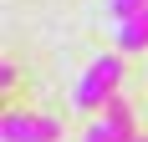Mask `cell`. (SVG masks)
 <instances>
[{
	"label": "cell",
	"instance_id": "obj_6",
	"mask_svg": "<svg viewBox=\"0 0 148 142\" xmlns=\"http://www.w3.org/2000/svg\"><path fill=\"white\" fill-rule=\"evenodd\" d=\"M133 142H148V137H133Z\"/></svg>",
	"mask_w": 148,
	"mask_h": 142
},
{
	"label": "cell",
	"instance_id": "obj_3",
	"mask_svg": "<svg viewBox=\"0 0 148 142\" xmlns=\"http://www.w3.org/2000/svg\"><path fill=\"white\" fill-rule=\"evenodd\" d=\"M112 41H118V51H148V5L112 26Z\"/></svg>",
	"mask_w": 148,
	"mask_h": 142
},
{
	"label": "cell",
	"instance_id": "obj_5",
	"mask_svg": "<svg viewBox=\"0 0 148 142\" xmlns=\"http://www.w3.org/2000/svg\"><path fill=\"white\" fill-rule=\"evenodd\" d=\"M143 5H148V0H112V15H118V20H128V15H138Z\"/></svg>",
	"mask_w": 148,
	"mask_h": 142
},
{
	"label": "cell",
	"instance_id": "obj_4",
	"mask_svg": "<svg viewBox=\"0 0 148 142\" xmlns=\"http://www.w3.org/2000/svg\"><path fill=\"white\" fill-rule=\"evenodd\" d=\"M102 122H107V132H112L118 142H133V137H138V127H133V107H128L123 97H112V101L102 107Z\"/></svg>",
	"mask_w": 148,
	"mask_h": 142
},
{
	"label": "cell",
	"instance_id": "obj_1",
	"mask_svg": "<svg viewBox=\"0 0 148 142\" xmlns=\"http://www.w3.org/2000/svg\"><path fill=\"white\" fill-rule=\"evenodd\" d=\"M118 86H123V61L118 56H97L87 71H82L72 101H77V112H97V107H107V101L118 97Z\"/></svg>",
	"mask_w": 148,
	"mask_h": 142
},
{
	"label": "cell",
	"instance_id": "obj_2",
	"mask_svg": "<svg viewBox=\"0 0 148 142\" xmlns=\"http://www.w3.org/2000/svg\"><path fill=\"white\" fill-rule=\"evenodd\" d=\"M0 137L5 142H61V122L46 112H10Z\"/></svg>",
	"mask_w": 148,
	"mask_h": 142
}]
</instances>
